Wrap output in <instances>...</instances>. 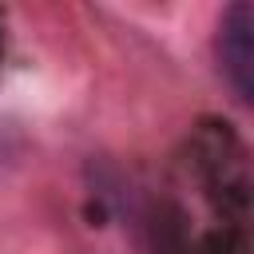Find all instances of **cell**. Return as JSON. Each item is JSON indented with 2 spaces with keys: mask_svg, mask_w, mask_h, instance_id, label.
Masks as SVG:
<instances>
[{
  "mask_svg": "<svg viewBox=\"0 0 254 254\" xmlns=\"http://www.w3.org/2000/svg\"><path fill=\"white\" fill-rule=\"evenodd\" d=\"M214 52H218V67L234 99L250 103L254 99V8L250 4H230L222 12Z\"/></svg>",
  "mask_w": 254,
  "mask_h": 254,
  "instance_id": "6da1fadb",
  "label": "cell"
}]
</instances>
